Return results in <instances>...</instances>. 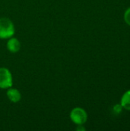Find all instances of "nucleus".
<instances>
[{"instance_id":"obj_4","label":"nucleus","mask_w":130,"mask_h":131,"mask_svg":"<svg viewBox=\"0 0 130 131\" xmlns=\"http://www.w3.org/2000/svg\"><path fill=\"white\" fill-rule=\"evenodd\" d=\"M21 43L16 38H9L7 42V48L11 53H16L20 50Z\"/></svg>"},{"instance_id":"obj_7","label":"nucleus","mask_w":130,"mask_h":131,"mask_svg":"<svg viewBox=\"0 0 130 131\" xmlns=\"http://www.w3.org/2000/svg\"><path fill=\"white\" fill-rule=\"evenodd\" d=\"M124 20L125 21L130 25V7L125 12V14H124Z\"/></svg>"},{"instance_id":"obj_2","label":"nucleus","mask_w":130,"mask_h":131,"mask_svg":"<svg viewBox=\"0 0 130 131\" xmlns=\"http://www.w3.org/2000/svg\"><path fill=\"white\" fill-rule=\"evenodd\" d=\"M70 117L74 124L83 125L87 121V114L83 108L75 107L70 111Z\"/></svg>"},{"instance_id":"obj_6","label":"nucleus","mask_w":130,"mask_h":131,"mask_svg":"<svg viewBox=\"0 0 130 131\" xmlns=\"http://www.w3.org/2000/svg\"><path fill=\"white\" fill-rule=\"evenodd\" d=\"M121 106L123 108L130 111V90L125 92L121 98Z\"/></svg>"},{"instance_id":"obj_1","label":"nucleus","mask_w":130,"mask_h":131,"mask_svg":"<svg viewBox=\"0 0 130 131\" xmlns=\"http://www.w3.org/2000/svg\"><path fill=\"white\" fill-rule=\"evenodd\" d=\"M15 25L8 18H0V38L6 39L12 37L15 34Z\"/></svg>"},{"instance_id":"obj_5","label":"nucleus","mask_w":130,"mask_h":131,"mask_svg":"<svg viewBox=\"0 0 130 131\" xmlns=\"http://www.w3.org/2000/svg\"><path fill=\"white\" fill-rule=\"evenodd\" d=\"M7 97L10 100L11 102L17 103V102L20 101L21 95L18 90H17L15 88H11V87L7 91Z\"/></svg>"},{"instance_id":"obj_8","label":"nucleus","mask_w":130,"mask_h":131,"mask_svg":"<svg viewBox=\"0 0 130 131\" xmlns=\"http://www.w3.org/2000/svg\"><path fill=\"white\" fill-rule=\"evenodd\" d=\"M122 106H121V104H120V105H116L115 107H114V111L116 112V113H120V111H121V110H122Z\"/></svg>"},{"instance_id":"obj_3","label":"nucleus","mask_w":130,"mask_h":131,"mask_svg":"<svg viewBox=\"0 0 130 131\" xmlns=\"http://www.w3.org/2000/svg\"><path fill=\"white\" fill-rule=\"evenodd\" d=\"M12 86V76L10 71L5 68H0V88L6 89Z\"/></svg>"}]
</instances>
